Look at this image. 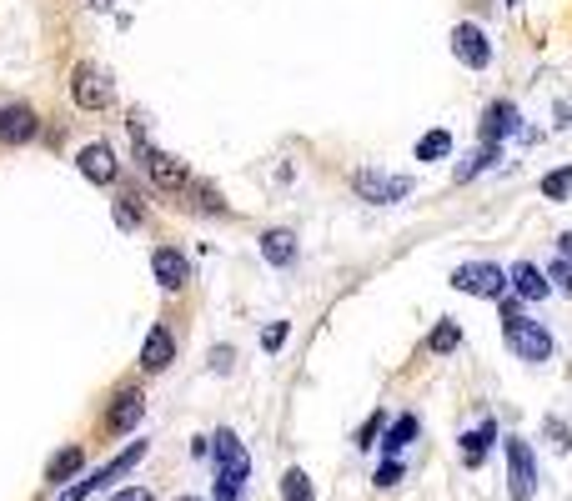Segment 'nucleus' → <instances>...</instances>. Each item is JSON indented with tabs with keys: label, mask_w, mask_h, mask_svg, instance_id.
Returning <instances> with one entry per match:
<instances>
[{
	"label": "nucleus",
	"mask_w": 572,
	"mask_h": 501,
	"mask_svg": "<svg viewBox=\"0 0 572 501\" xmlns=\"http://www.w3.org/2000/svg\"><path fill=\"white\" fill-rule=\"evenodd\" d=\"M452 286L467 291V296H482V301H502L507 296V271L492 266V261H467L452 271Z\"/></svg>",
	"instance_id": "obj_2"
},
{
	"label": "nucleus",
	"mask_w": 572,
	"mask_h": 501,
	"mask_svg": "<svg viewBox=\"0 0 572 501\" xmlns=\"http://www.w3.org/2000/svg\"><path fill=\"white\" fill-rule=\"evenodd\" d=\"M542 196L547 201H567L572 196V166H557L552 176H542Z\"/></svg>",
	"instance_id": "obj_24"
},
{
	"label": "nucleus",
	"mask_w": 572,
	"mask_h": 501,
	"mask_svg": "<svg viewBox=\"0 0 572 501\" xmlns=\"http://www.w3.org/2000/svg\"><path fill=\"white\" fill-rule=\"evenodd\" d=\"M281 496H286V501H312V481H307L302 466H292V471L281 476Z\"/></svg>",
	"instance_id": "obj_22"
},
{
	"label": "nucleus",
	"mask_w": 572,
	"mask_h": 501,
	"mask_svg": "<svg viewBox=\"0 0 572 501\" xmlns=\"http://www.w3.org/2000/svg\"><path fill=\"white\" fill-rule=\"evenodd\" d=\"M76 166H81V176H86V181H96V186H111V181L121 176V166H116V151H111L106 141H91V146H81Z\"/></svg>",
	"instance_id": "obj_8"
},
{
	"label": "nucleus",
	"mask_w": 572,
	"mask_h": 501,
	"mask_svg": "<svg viewBox=\"0 0 572 501\" xmlns=\"http://www.w3.org/2000/svg\"><path fill=\"white\" fill-rule=\"evenodd\" d=\"M492 441H497V421H492V416H482V421H477V431H462V461L477 471V466L487 461Z\"/></svg>",
	"instance_id": "obj_14"
},
{
	"label": "nucleus",
	"mask_w": 572,
	"mask_h": 501,
	"mask_svg": "<svg viewBox=\"0 0 572 501\" xmlns=\"http://www.w3.org/2000/svg\"><path fill=\"white\" fill-rule=\"evenodd\" d=\"M211 456H216V476H226V481H246L251 476V456H246V446L236 441V431H216L211 436Z\"/></svg>",
	"instance_id": "obj_6"
},
{
	"label": "nucleus",
	"mask_w": 572,
	"mask_h": 501,
	"mask_svg": "<svg viewBox=\"0 0 572 501\" xmlns=\"http://www.w3.org/2000/svg\"><path fill=\"white\" fill-rule=\"evenodd\" d=\"M151 271H156V281H161L166 291H181V286H186V276H191V261H186V251L161 246V251L151 256Z\"/></svg>",
	"instance_id": "obj_12"
},
{
	"label": "nucleus",
	"mask_w": 572,
	"mask_h": 501,
	"mask_svg": "<svg viewBox=\"0 0 572 501\" xmlns=\"http://www.w3.org/2000/svg\"><path fill=\"white\" fill-rule=\"evenodd\" d=\"M562 261H572V231H562Z\"/></svg>",
	"instance_id": "obj_36"
},
{
	"label": "nucleus",
	"mask_w": 572,
	"mask_h": 501,
	"mask_svg": "<svg viewBox=\"0 0 572 501\" xmlns=\"http://www.w3.org/2000/svg\"><path fill=\"white\" fill-rule=\"evenodd\" d=\"M372 481H377L382 491H387V486H397V481H402V461H397V456H382V466H377V476H372Z\"/></svg>",
	"instance_id": "obj_29"
},
{
	"label": "nucleus",
	"mask_w": 572,
	"mask_h": 501,
	"mask_svg": "<svg viewBox=\"0 0 572 501\" xmlns=\"http://www.w3.org/2000/svg\"><path fill=\"white\" fill-rule=\"evenodd\" d=\"M181 501H206V496H181Z\"/></svg>",
	"instance_id": "obj_38"
},
{
	"label": "nucleus",
	"mask_w": 572,
	"mask_h": 501,
	"mask_svg": "<svg viewBox=\"0 0 572 501\" xmlns=\"http://www.w3.org/2000/svg\"><path fill=\"white\" fill-rule=\"evenodd\" d=\"M236 496H241V486L226 481V476H216V501H236Z\"/></svg>",
	"instance_id": "obj_34"
},
{
	"label": "nucleus",
	"mask_w": 572,
	"mask_h": 501,
	"mask_svg": "<svg viewBox=\"0 0 572 501\" xmlns=\"http://www.w3.org/2000/svg\"><path fill=\"white\" fill-rule=\"evenodd\" d=\"M452 56L467 66V71H487L492 66V41L482 36V26H452Z\"/></svg>",
	"instance_id": "obj_7"
},
{
	"label": "nucleus",
	"mask_w": 572,
	"mask_h": 501,
	"mask_svg": "<svg viewBox=\"0 0 572 501\" xmlns=\"http://www.w3.org/2000/svg\"><path fill=\"white\" fill-rule=\"evenodd\" d=\"M502 336H507V346L517 351V361H552V331L542 326V321H532V316H512V321H502Z\"/></svg>",
	"instance_id": "obj_1"
},
{
	"label": "nucleus",
	"mask_w": 572,
	"mask_h": 501,
	"mask_svg": "<svg viewBox=\"0 0 572 501\" xmlns=\"http://www.w3.org/2000/svg\"><path fill=\"white\" fill-rule=\"evenodd\" d=\"M111 501H156V496H151L146 486H126V491H116Z\"/></svg>",
	"instance_id": "obj_35"
},
{
	"label": "nucleus",
	"mask_w": 572,
	"mask_h": 501,
	"mask_svg": "<svg viewBox=\"0 0 572 501\" xmlns=\"http://www.w3.org/2000/svg\"><path fill=\"white\" fill-rule=\"evenodd\" d=\"M352 186L372 206H392V201H407L412 196V176H392V171H357Z\"/></svg>",
	"instance_id": "obj_5"
},
{
	"label": "nucleus",
	"mask_w": 572,
	"mask_h": 501,
	"mask_svg": "<svg viewBox=\"0 0 572 501\" xmlns=\"http://www.w3.org/2000/svg\"><path fill=\"white\" fill-rule=\"evenodd\" d=\"M116 221H121L126 231H136V226H141V196H131V191H126V196L116 201Z\"/></svg>",
	"instance_id": "obj_25"
},
{
	"label": "nucleus",
	"mask_w": 572,
	"mask_h": 501,
	"mask_svg": "<svg viewBox=\"0 0 572 501\" xmlns=\"http://www.w3.org/2000/svg\"><path fill=\"white\" fill-rule=\"evenodd\" d=\"M512 131H517V106L512 101L487 106V116H482V151H502V136H512Z\"/></svg>",
	"instance_id": "obj_11"
},
{
	"label": "nucleus",
	"mask_w": 572,
	"mask_h": 501,
	"mask_svg": "<svg viewBox=\"0 0 572 501\" xmlns=\"http://www.w3.org/2000/svg\"><path fill=\"white\" fill-rule=\"evenodd\" d=\"M261 261L266 266H292L297 261V236L276 226V231H261Z\"/></svg>",
	"instance_id": "obj_15"
},
{
	"label": "nucleus",
	"mask_w": 572,
	"mask_h": 501,
	"mask_svg": "<svg viewBox=\"0 0 572 501\" xmlns=\"http://www.w3.org/2000/svg\"><path fill=\"white\" fill-rule=\"evenodd\" d=\"M382 421H387V411H372L367 421H362V431H357V446L367 451V446H377V431H382Z\"/></svg>",
	"instance_id": "obj_28"
},
{
	"label": "nucleus",
	"mask_w": 572,
	"mask_h": 501,
	"mask_svg": "<svg viewBox=\"0 0 572 501\" xmlns=\"http://www.w3.org/2000/svg\"><path fill=\"white\" fill-rule=\"evenodd\" d=\"M231 361H236L231 346H216V351H211V371H231Z\"/></svg>",
	"instance_id": "obj_33"
},
{
	"label": "nucleus",
	"mask_w": 572,
	"mask_h": 501,
	"mask_svg": "<svg viewBox=\"0 0 572 501\" xmlns=\"http://www.w3.org/2000/svg\"><path fill=\"white\" fill-rule=\"evenodd\" d=\"M412 441H417V416H412V411H402V416L387 426V436H382L377 446H382V456H402Z\"/></svg>",
	"instance_id": "obj_17"
},
{
	"label": "nucleus",
	"mask_w": 572,
	"mask_h": 501,
	"mask_svg": "<svg viewBox=\"0 0 572 501\" xmlns=\"http://www.w3.org/2000/svg\"><path fill=\"white\" fill-rule=\"evenodd\" d=\"M442 156H452V136L447 131H427L417 141V161H442Z\"/></svg>",
	"instance_id": "obj_21"
},
{
	"label": "nucleus",
	"mask_w": 572,
	"mask_h": 501,
	"mask_svg": "<svg viewBox=\"0 0 572 501\" xmlns=\"http://www.w3.org/2000/svg\"><path fill=\"white\" fill-rule=\"evenodd\" d=\"M91 491H101V476H96V471H91V476H81L76 486H66V491H61L56 501H86Z\"/></svg>",
	"instance_id": "obj_27"
},
{
	"label": "nucleus",
	"mask_w": 572,
	"mask_h": 501,
	"mask_svg": "<svg viewBox=\"0 0 572 501\" xmlns=\"http://www.w3.org/2000/svg\"><path fill=\"white\" fill-rule=\"evenodd\" d=\"M492 161H497V151H482V156H472V161H462V166H457V181H472V176H477V171H487Z\"/></svg>",
	"instance_id": "obj_31"
},
{
	"label": "nucleus",
	"mask_w": 572,
	"mask_h": 501,
	"mask_svg": "<svg viewBox=\"0 0 572 501\" xmlns=\"http://www.w3.org/2000/svg\"><path fill=\"white\" fill-rule=\"evenodd\" d=\"M36 131H41V121H36L31 106H6L0 111V146H26Z\"/></svg>",
	"instance_id": "obj_10"
},
{
	"label": "nucleus",
	"mask_w": 572,
	"mask_h": 501,
	"mask_svg": "<svg viewBox=\"0 0 572 501\" xmlns=\"http://www.w3.org/2000/svg\"><path fill=\"white\" fill-rule=\"evenodd\" d=\"M502 451H507V491H512V501H532V491H537V456H532V446L522 436H507Z\"/></svg>",
	"instance_id": "obj_3"
},
{
	"label": "nucleus",
	"mask_w": 572,
	"mask_h": 501,
	"mask_svg": "<svg viewBox=\"0 0 572 501\" xmlns=\"http://www.w3.org/2000/svg\"><path fill=\"white\" fill-rule=\"evenodd\" d=\"M141 456H146V441H131L121 456H111V461L96 471V476H101V486H106V481H121L126 471H136V466H141Z\"/></svg>",
	"instance_id": "obj_20"
},
{
	"label": "nucleus",
	"mask_w": 572,
	"mask_h": 501,
	"mask_svg": "<svg viewBox=\"0 0 572 501\" xmlns=\"http://www.w3.org/2000/svg\"><path fill=\"white\" fill-rule=\"evenodd\" d=\"M171 361H176V341H171V331H166V326H151L146 341H141V371L156 376V371H166Z\"/></svg>",
	"instance_id": "obj_13"
},
{
	"label": "nucleus",
	"mask_w": 572,
	"mask_h": 501,
	"mask_svg": "<svg viewBox=\"0 0 572 501\" xmlns=\"http://www.w3.org/2000/svg\"><path fill=\"white\" fill-rule=\"evenodd\" d=\"M507 281H512V291H517V301H542V296L552 291V281H547V276H542V271H537L532 261H517Z\"/></svg>",
	"instance_id": "obj_16"
},
{
	"label": "nucleus",
	"mask_w": 572,
	"mask_h": 501,
	"mask_svg": "<svg viewBox=\"0 0 572 501\" xmlns=\"http://www.w3.org/2000/svg\"><path fill=\"white\" fill-rule=\"evenodd\" d=\"M111 76L101 71V66H91V61H81L76 71H71V101L81 106V111H106L111 106Z\"/></svg>",
	"instance_id": "obj_4"
},
{
	"label": "nucleus",
	"mask_w": 572,
	"mask_h": 501,
	"mask_svg": "<svg viewBox=\"0 0 572 501\" xmlns=\"http://www.w3.org/2000/svg\"><path fill=\"white\" fill-rule=\"evenodd\" d=\"M286 331H292L286 321H271V326L261 331V351H281V346H286Z\"/></svg>",
	"instance_id": "obj_30"
},
{
	"label": "nucleus",
	"mask_w": 572,
	"mask_h": 501,
	"mask_svg": "<svg viewBox=\"0 0 572 501\" xmlns=\"http://www.w3.org/2000/svg\"><path fill=\"white\" fill-rule=\"evenodd\" d=\"M141 411H146L141 391H121V401H116V411L106 416V426H111V431H131V426L141 421Z\"/></svg>",
	"instance_id": "obj_19"
},
{
	"label": "nucleus",
	"mask_w": 572,
	"mask_h": 501,
	"mask_svg": "<svg viewBox=\"0 0 572 501\" xmlns=\"http://www.w3.org/2000/svg\"><path fill=\"white\" fill-rule=\"evenodd\" d=\"M547 281H552L557 291H572V261H552V271H547Z\"/></svg>",
	"instance_id": "obj_32"
},
{
	"label": "nucleus",
	"mask_w": 572,
	"mask_h": 501,
	"mask_svg": "<svg viewBox=\"0 0 572 501\" xmlns=\"http://www.w3.org/2000/svg\"><path fill=\"white\" fill-rule=\"evenodd\" d=\"M462 346V326L457 321H442L437 331H432V341H427V351H437V356H447V351H457Z\"/></svg>",
	"instance_id": "obj_23"
},
{
	"label": "nucleus",
	"mask_w": 572,
	"mask_h": 501,
	"mask_svg": "<svg viewBox=\"0 0 572 501\" xmlns=\"http://www.w3.org/2000/svg\"><path fill=\"white\" fill-rule=\"evenodd\" d=\"M91 6H96V11H106V6H111V0H91Z\"/></svg>",
	"instance_id": "obj_37"
},
{
	"label": "nucleus",
	"mask_w": 572,
	"mask_h": 501,
	"mask_svg": "<svg viewBox=\"0 0 572 501\" xmlns=\"http://www.w3.org/2000/svg\"><path fill=\"white\" fill-rule=\"evenodd\" d=\"M542 431L552 436V446H557V451H572V426H567L562 416H542Z\"/></svg>",
	"instance_id": "obj_26"
},
{
	"label": "nucleus",
	"mask_w": 572,
	"mask_h": 501,
	"mask_svg": "<svg viewBox=\"0 0 572 501\" xmlns=\"http://www.w3.org/2000/svg\"><path fill=\"white\" fill-rule=\"evenodd\" d=\"M141 166H146V176H151L161 191H176V186H186V161H176L171 151L141 146Z\"/></svg>",
	"instance_id": "obj_9"
},
{
	"label": "nucleus",
	"mask_w": 572,
	"mask_h": 501,
	"mask_svg": "<svg viewBox=\"0 0 572 501\" xmlns=\"http://www.w3.org/2000/svg\"><path fill=\"white\" fill-rule=\"evenodd\" d=\"M81 461H86V451H81V446H66V451H56V456L46 461V481H51V486H66V481L81 471Z\"/></svg>",
	"instance_id": "obj_18"
}]
</instances>
